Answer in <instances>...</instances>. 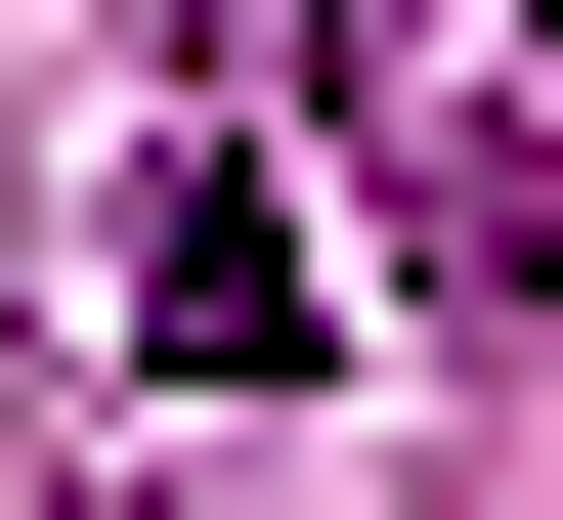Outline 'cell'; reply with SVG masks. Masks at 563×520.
I'll return each mask as SVG.
<instances>
[{
  "label": "cell",
  "mask_w": 563,
  "mask_h": 520,
  "mask_svg": "<svg viewBox=\"0 0 563 520\" xmlns=\"http://www.w3.org/2000/svg\"><path fill=\"white\" fill-rule=\"evenodd\" d=\"M131 347H174V390H347V261H303L261 174L174 131V174H131Z\"/></svg>",
  "instance_id": "6da1fadb"
},
{
  "label": "cell",
  "mask_w": 563,
  "mask_h": 520,
  "mask_svg": "<svg viewBox=\"0 0 563 520\" xmlns=\"http://www.w3.org/2000/svg\"><path fill=\"white\" fill-rule=\"evenodd\" d=\"M520 44H563V0H520Z\"/></svg>",
  "instance_id": "7a4b0ae2"
}]
</instances>
